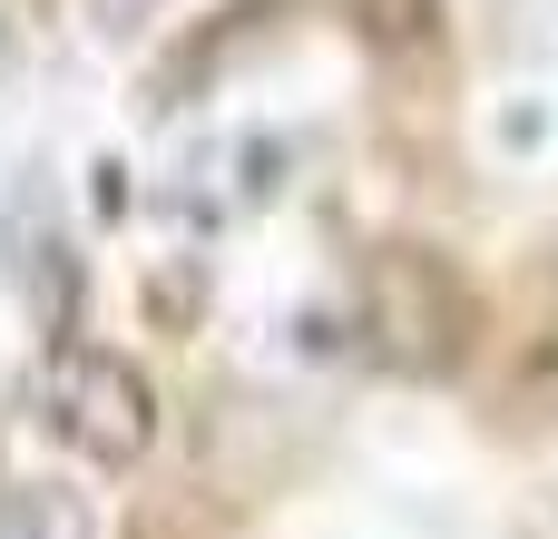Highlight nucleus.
Wrapping results in <instances>:
<instances>
[{"label": "nucleus", "instance_id": "39448f33", "mask_svg": "<svg viewBox=\"0 0 558 539\" xmlns=\"http://www.w3.org/2000/svg\"><path fill=\"white\" fill-rule=\"evenodd\" d=\"M78 20H88L98 39H137V29L157 20V0H78Z\"/></svg>", "mask_w": 558, "mask_h": 539}, {"label": "nucleus", "instance_id": "0eeeda50", "mask_svg": "<svg viewBox=\"0 0 558 539\" xmlns=\"http://www.w3.org/2000/svg\"><path fill=\"white\" fill-rule=\"evenodd\" d=\"M0 69H10V20H0Z\"/></svg>", "mask_w": 558, "mask_h": 539}, {"label": "nucleus", "instance_id": "423d86ee", "mask_svg": "<svg viewBox=\"0 0 558 539\" xmlns=\"http://www.w3.org/2000/svg\"><path fill=\"white\" fill-rule=\"evenodd\" d=\"M0 539H49V511H39V491H0Z\"/></svg>", "mask_w": 558, "mask_h": 539}, {"label": "nucleus", "instance_id": "f257e3e1", "mask_svg": "<svg viewBox=\"0 0 558 539\" xmlns=\"http://www.w3.org/2000/svg\"><path fill=\"white\" fill-rule=\"evenodd\" d=\"M363 324H373V354L392 373L451 383L471 363V344H481V295H471V275L441 245H373V265H363Z\"/></svg>", "mask_w": 558, "mask_h": 539}, {"label": "nucleus", "instance_id": "f03ea898", "mask_svg": "<svg viewBox=\"0 0 558 539\" xmlns=\"http://www.w3.org/2000/svg\"><path fill=\"white\" fill-rule=\"evenodd\" d=\"M49 422H59V442H69L78 462L128 471V462H147V442H157V393H147V373H137L128 354H108V344H49Z\"/></svg>", "mask_w": 558, "mask_h": 539}, {"label": "nucleus", "instance_id": "20e7f679", "mask_svg": "<svg viewBox=\"0 0 558 539\" xmlns=\"http://www.w3.org/2000/svg\"><path fill=\"white\" fill-rule=\"evenodd\" d=\"M353 20H363L373 49H412V39H432L441 0H353Z\"/></svg>", "mask_w": 558, "mask_h": 539}, {"label": "nucleus", "instance_id": "7ed1b4c3", "mask_svg": "<svg viewBox=\"0 0 558 539\" xmlns=\"http://www.w3.org/2000/svg\"><path fill=\"white\" fill-rule=\"evenodd\" d=\"M0 275H10V295L29 304V324L49 344L78 334V255H69V226H59V196H49L39 167L0 196Z\"/></svg>", "mask_w": 558, "mask_h": 539}]
</instances>
